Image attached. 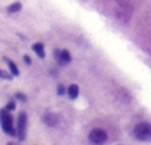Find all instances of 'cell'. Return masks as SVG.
I'll use <instances>...</instances> for the list:
<instances>
[{
	"label": "cell",
	"instance_id": "obj_14",
	"mask_svg": "<svg viewBox=\"0 0 151 145\" xmlns=\"http://www.w3.org/2000/svg\"><path fill=\"white\" fill-rule=\"evenodd\" d=\"M0 78H3V79H12V75H9V73L0 70Z\"/></svg>",
	"mask_w": 151,
	"mask_h": 145
},
{
	"label": "cell",
	"instance_id": "obj_6",
	"mask_svg": "<svg viewBox=\"0 0 151 145\" xmlns=\"http://www.w3.org/2000/svg\"><path fill=\"white\" fill-rule=\"evenodd\" d=\"M56 57H57V60H59L60 65H68V63L72 60L70 53H69L68 50H62V51L56 50Z\"/></svg>",
	"mask_w": 151,
	"mask_h": 145
},
{
	"label": "cell",
	"instance_id": "obj_13",
	"mask_svg": "<svg viewBox=\"0 0 151 145\" xmlns=\"http://www.w3.org/2000/svg\"><path fill=\"white\" fill-rule=\"evenodd\" d=\"M66 93H68V90H66L63 85H59V87H57V95H65Z\"/></svg>",
	"mask_w": 151,
	"mask_h": 145
},
{
	"label": "cell",
	"instance_id": "obj_10",
	"mask_svg": "<svg viewBox=\"0 0 151 145\" xmlns=\"http://www.w3.org/2000/svg\"><path fill=\"white\" fill-rule=\"evenodd\" d=\"M22 9V4L19 3V1H15V3H12L10 6H7V12L9 13H16V12H19Z\"/></svg>",
	"mask_w": 151,
	"mask_h": 145
},
{
	"label": "cell",
	"instance_id": "obj_4",
	"mask_svg": "<svg viewBox=\"0 0 151 145\" xmlns=\"http://www.w3.org/2000/svg\"><path fill=\"white\" fill-rule=\"evenodd\" d=\"M88 139H90V142L93 145H103L106 144V141L109 139V135H107V132L104 129L96 128V129H93L88 134Z\"/></svg>",
	"mask_w": 151,
	"mask_h": 145
},
{
	"label": "cell",
	"instance_id": "obj_9",
	"mask_svg": "<svg viewBox=\"0 0 151 145\" xmlns=\"http://www.w3.org/2000/svg\"><path fill=\"white\" fill-rule=\"evenodd\" d=\"M4 60L7 62V66H9L10 75H12V76H19V69H18L16 63H15V62H12V60H9V59H4Z\"/></svg>",
	"mask_w": 151,
	"mask_h": 145
},
{
	"label": "cell",
	"instance_id": "obj_12",
	"mask_svg": "<svg viewBox=\"0 0 151 145\" xmlns=\"http://www.w3.org/2000/svg\"><path fill=\"white\" fill-rule=\"evenodd\" d=\"M15 100H18V101H22V103H25L28 98H27V95L24 94V93H16L15 94Z\"/></svg>",
	"mask_w": 151,
	"mask_h": 145
},
{
	"label": "cell",
	"instance_id": "obj_2",
	"mask_svg": "<svg viewBox=\"0 0 151 145\" xmlns=\"http://www.w3.org/2000/svg\"><path fill=\"white\" fill-rule=\"evenodd\" d=\"M134 135L138 141L147 142L151 141V123L148 122H141L134 128Z\"/></svg>",
	"mask_w": 151,
	"mask_h": 145
},
{
	"label": "cell",
	"instance_id": "obj_15",
	"mask_svg": "<svg viewBox=\"0 0 151 145\" xmlns=\"http://www.w3.org/2000/svg\"><path fill=\"white\" fill-rule=\"evenodd\" d=\"M24 62H25L27 65H31V59H29V56H24Z\"/></svg>",
	"mask_w": 151,
	"mask_h": 145
},
{
	"label": "cell",
	"instance_id": "obj_11",
	"mask_svg": "<svg viewBox=\"0 0 151 145\" xmlns=\"http://www.w3.org/2000/svg\"><path fill=\"white\" fill-rule=\"evenodd\" d=\"M15 108H16V101H15V98H10V100H9V103L6 104V110L13 111Z\"/></svg>",
	"mask_w": 151,
	"mask_h": 145
},
{
	"label": "cell",
	"instance_id": "obj_8",
	"mask_svg": "<svg viewBox=\"0 0 151 145\" xmlns=\"http://www.w3.org/2000/svg\"><path fill=\"white\" fill-rule=\"evenodd\" d=\"M32 50H34V53H35L40 59H44V57H46V51H44V44H43V43H35V44L32 46Z\"/></svg>",
	"mask_w": 151,
	"mask_h": 145
},
{
	"label": "cell",
	"instance_id": "obj_7",
	"mask_svg": "<svg viewBox=\"0 0 151 145\" xmlns=\"http://www.w3.org/2000/svg\"><path fill=\"white\" fill-rule=\"evenodd\" d=\"M68 95L70 100H76L79 95V87L76 84H72L70 87H68Z\"/></svg>",
	"mask_w": 151,
	"mask_h": 145
},
{
	"label": "cell",
	"instance_id": "obj_1",
	"mask_svg": "<svg viewBox=\"0 0 151 145\" xmlns=\"http://www.w3.org/2000/svg\"><path fill=\"white\" fill-rule=\"evenodd\" d=\"M0 125L4 134H7L9 136H15L16 135V129L13 128V119L9 113V110L3 108L0 110Z\"/></svg>",
	"mask_w": 151,
	"mask_h": 145
},
{
	"label": "cell",
	"instance_id": "obj_3",
	"mask_svg": "<svg viewBox=\"0 0 151 145\" xmlns=\"http://www.w3.org/2000/svg\"><path fill=\"white\" fill-rule=\"evenodd\" d=\"M27 123H28V116L25 111H21L16 120V136L19 141H24L27 138Z\"/></svg>",
	"mask_w": 151,
	"mask_h": 145
},
{
	"label": "cell",
	"instance_id": "obj_16",
	"mask_svg": "<svg viewBox=\"0 0 151 145\" xmlns=\"http://www.w3.org/2000/svg\"><path fill=\"white\" fill-rule=\"evenodd\" d=\"M7 145H13V144H7Z\"/></svg>",
	"mask_w": 151,
	"mask_h": 145
},
{
	"label": "cell",
	"instance_id": "obj_5",
	"mask_svg": "<svg viewBox=\"0 0 151 145\" xmlns=\"http://www.w3.org/2000/svg\"><path fill=\"white\" fill-rule=\"evenodd\" d=\"M43 122H44V125H47V126H50V128H54V126L59 123V116H57L56 113H53V111H47V113L43 116Z\"/></svg>",
	"mask_w": 151,
	"mask_h": 145
}]
</instances>
